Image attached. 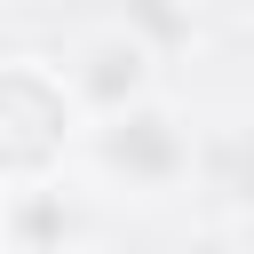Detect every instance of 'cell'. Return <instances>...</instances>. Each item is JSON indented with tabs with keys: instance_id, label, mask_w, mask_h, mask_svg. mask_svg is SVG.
Masks as SVG:
<instances>
[{
	"instance_id": "1",
	"label": "cell",
	"mask_w": 254,
	"mask_h": 254,
	"mask_svg": "<svg viewBox=\"0 0 254 254\" xmlns=\"http://www.w3.org/2000/svg\"><path fill=\"white\" fill-rule=\"evenodd\" d=\"M87 111L71 103L64 71L40 56H0V190L24 183H56L71 143H79Z\"/></svg>"
},
{
	"instance_id": "2",
	"label": "cell",
	"mask_w": 254,
	"mask_h": 254,
	"mask_svg": "<svg viewBox=\"0 0 254 254\" xmlns=\"http://www.w3.org/2000/svg\"><path fill=\"white\" fill-rule=\"evenodd\" d=\"M56 71H64V87H71V103H79L87 119H111V111H127V103L151 95V40H143L135 24H103V32H87L79 56L56 64Z\"/></svg>"
},
{
	"instance_id": "3",
	"label": "cell",
	"mask_w": 254,
	"mask_h": 254,
	"mask_svg": "<svg viewBox=\"0 0 254 254\" xmlns=\"http://www.w3.org/2000/svg\"><path fill=\"white\" fill-rule=\"evenodd\" d=\"M87 127H95V159H103L111 175H127V183H175V167L190 159L175 111L151 103V95L127 103V111H111V119H87Z\"/></svg>"
},
{
	"instance_id": "4",
	"label": "cell",
	"mask_w": 254,
	"mask_h": 254,
	"mask_svg": "<svg viewBox=\"0 0 254 254\" xmlns=\"http://www.w3.org/2000/svg\"><path fill=\"white\" fill-rule=\"evenodd\" d=\"M71 230H79V214H71L64 183H24V190L0 198V238L16 254H64Z\"/></svg>"
}]
</instances>
